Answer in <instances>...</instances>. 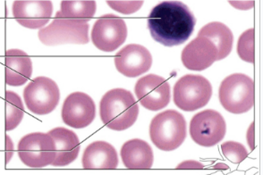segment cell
<instances>
[{"label":"cell","instance_id":"obj_22","mask_svg":"<svg viewBox=\"0 0 263 175\" xmlns=\"http://www.w3.org/2000/svg\"><path fill=\"white\" fill-rule=\"evenodd\" d=\"M5 124L6 131H13L21 123L25 113L24 105L20 96L13 91H6L5 94Z\"/></svg>","mask_w":263,"mask_h":175},{"label":"cell","instance_id":"obj_11","mask_svg":"<svg viewBox=\"0 0 263 175\" xmlns=\"http://www.w3.org/2000/svg\"><path fill=\"white\" fill-rule=\"evenodd\" d=\"M135 91L142 107L151 111L163 109L170 102V83L156 74H149L137 81Z\"/></svg>","mask_w":263,"mask_h":175},{"label":"cell","instance_id":"obj_3","mask_svg":"<svg viewBox=\"0 0 263 175\" xmlns=\"http://www.w3.org/2000/svg\"><path fill=\"white\" fill-rule=\"evenodd\" d=\"M153 144L163 151H173L183 144L186 138V122L184 115L175 110L157 114L149 125Z\"/></svg>","mask_w":263,"mask_h":175},{"label":"cell","instance_id":"obj_1","mask_svg":"<svg viewBox=\"0 0 263 175\" xmlns=\"http://www.w3.org/2000/svg\"><path fill=\"white\" fill-rule=\"evenodd\" d=\"M196 18L180 1H164L153 8L148 28L154 41L166 47L179 46L190 38Z\"/></svg>","mask_w":263,"mask_h":175},{"label":"cell","instance_id":"obj_24","mask_svg":"<svg viewBox=\"0 0 263 175\" xmlns=\"http://www.w3.org/2000/svg\"><path fill=\"white\" fill-rule=\"evenodd\" d=\"M222 154L229 161L238 165L246 159L248 152L243 145L236 141H227L221 146Z\"/></svg>","mask_w":263,"mask_h":175},{"label":"cell","instance_id":"obj_19","mask_svg":"<svg viewBox=\"0 0 263 175\" xmlns=\"http://www.w3.org/2000/svg\"><path fill=\"white\" fill-rule=\"evenodd\" d=\"M121 158L125 167L131 170H147L153 167V151L146 141L134 139L126 141L121 148Z\"/></svg>","mask_w":263,"mask_h":175},{"label":"cell","instance_id":"obj_21","mask_svg":"<svg viewBox=\"0 0 263 175\" xmlns=\"http://www.w3.org/2000/svg\"><path fill=\"white\" fill-rule=\"evenodd\" d=\"M96 9L95 1H62L61 10L55 14L65 19L88 24L93 17Z\"/></svg>","mask_w":263,"mask_h":175},{"label":"cell","instance_id":"obj_6","mask_svg":"<svg viewBox=\"0 0 263 175\" xmlns=\"http://www.w3.org/2000/svg\"><path fill=\"white\" fill-rule=\"evenodd\" d=\"M89 24L60 17L55 19L47 27L39 31V40L46 46L63 44L84 45L89 42Z\"/></svg>","mask_w":263,"mask_h":175},{"label":"cell","instance_id":"obj_14","mask_svg":"<svg viewBox=\"0 0 263 175\" xmlns=\"http://www.w3.org/2000/svg\"><path fill=\"white\" fill-rule=\"evenodd\" d=\"M53 13V4L49 0H17L13 4V15L22 26L36 30L48 24Z\"/></svg>","mask_w":263,"mask_h":175},{"label":"cell","instance_id":"obj_26","mask_svg":"<svg viewBox=\"0 0 263 175\" xmlns=\"http://www.w3.org/2000/svg\"><path fill=\"white\" fill-rule=\"evenodd\" d=\"M204 168V165L199 163V162L193 161H185L184 163H182L180 165H178L177 169H203Z\"/></svg>","mask_w":263,"mask_h":175},{"label":"cell","instance_id":"obj_8","mask_svg":"<svg viewBox=\"0 0 263 175\" xmlns=\"http://www.w3.org/2000/svg\"><path fill=\"white\" fill-rule=\"evenodd\" d=\"M26 107L39 115L51 113L59 105L60 91L53 80L41 76L32 80L24 89Z\"/></svg>","mask_w":263,"mask_h":175},{"label":"cell","instance_id":"obj_13","mask_svg":"<svg viewBox=\"0 0 263 175\" xmlns=\"http://www.w3.org/2000/svg\"><path fill=\"white\" fill-rule=\"evenodd\" d=\"M115 65L123 75L133 78L149 71L153 65V56L142 45H127L117 53Z\"/></svg>","mask_w":263,"mask_h":175},{"label":"cell","instance_id":"obj_25","mask_svg":"<svg viewBox=\"0 0 263 175\" xmlns=\"http://www.w3.org/2000/svg\"><path fill=\"white\" fill-rule=\"evenodd\" d=\"M107 3L114 10L130 14L137 12L143 5V1H107Z\"/></svg>","mask_w":263,"mask_h":175},{"label":"cell","instance_id":"obj_12","mask_svg":"<svg viewBox=\"0 0 263 175\" xmlns=\"http://www.w3.org/2000/svg\"><path fill=\"white\" fill-rule=\"evenodd\" d=\"M61 116L63 122L70 127L85 128L95 119L96 106L92 99L85 93H72L64 102Z\"/></svg>","mask_w":263,"mask_h":175},{"label":"cell","instance_id":"obj_23","mask_svg":"<svg viewBox=\"0 0 263 175\" xmlns=\"http://www.w3.org/2000/svg\"><path fill=\"white\" fill-rule=\"evenodd\" d=\"M237 54L246 62H255V31L249 29L245 31L237 42Z\"/></svg>","mask_w":263,"mask_h":175},{"label":"cell","instance_id":"obj_2","mask_svg":"<svg viewBox=\"0 0 263 175\" xmlns=\"http://www.w3.org/2000/svg\"><path fill=\"white\" fill-rule=\"evenodd\" d=\"M101 118L113 131H125L132 127L139 115L138 104L129 90L117 88L107 91L101 99Z\"/></svg>","mask_w":263,"mask_h":175},{"label":"cell","instance_id":"obj_17","mask_svg":"<svg viewBox=\"0 0 263 175\" xmlns=\"http://www.w3.org/2000/svg\"><path fill=\"white\" fill-rule=\"evenodd\" d=\"M83 168L86 170H113L118 168V152L105 141H95L83 153Z\"/></svg>","mask_w":263,"mask_h":175},{"label":"cell","instance_id":"obj_5","mask_svg":"<svg viewBox=\"0 0 263 175\" xmlns=\"http://www.w3.org/2000/svg\"><path fill=\"white\" fill-rule=\"evenodd\" d=\"M212 96V86L205 77L187 74L174 87V103L184 111H195L205 107Z\"/></svg>","mask_w":263,"mask_h":175},{"label":"cell","instance_id":"obj_9","mask_svg":"<svg viewBox=\"0 0 263 175\" xmlns=\"http://www.w3.org/2000/svg\"><path fill=\"white\" fill-rule=\"evenodd\" d=\"M227 131L225 119L215 110L196 113L190 123V135L196 144L213 147L224 139Z\"/></svg>","mask_w":263,"mask_h":175},{"label":"cell","instance_id":"obj_20","mask_svg":"<svg viewBox=\"0 0 263 175\" xmlns=\"http://www.w3.org/2000/svg\"><path fill=\"white\" fill-rule=\"evenodd\" d=\"M198 37L210 40L218 49V60L226 59L231 53L234 43L232 31L227 25L218 22L206 24L201 28Z\"/></svg>","mask_w":263,"mask_h":175},{"label":"cell","instance_id":"obj_16","mask_svg":"<svg viewBox=\"0 0 263 175\" xmlns=\"http://www.w3.org/2000/svg\"><path fill=\"white\" fill-rule=\"evenodd\" d=\"M32 73V63L29 55L20 49H9L5 55V78L7 85H24Z\"/></svg>","mask_w":263,"mask_h":175},{"label":"cell","instance_id":"obj_18","mask_svg":"<svg viewBox=\"0 0 263 175\" xmlns=\"http://www.w3.org/2000/svg\"><path fill=\"white\" fill-rule=\"evenodd\" d=\"M48 133L55 142V158L51 165L66 166L77 159L80 152V141L77 134L63 127L55 128Z\"/></svg>","mask_w":263,"mask_h":175},{"label":"cell","instance_id":"obj_4","mask_svg":"<svg viewBox=\"0 0 263 175\" xmlns=\"http://www.w3.org/2000/svg\"><path fill=\"white\" fill-rule=\"evenodd\" d=\"M218 96L227 111L236 114L246 113L255 102L254 82L243 73H234L222 81Z\"/></svg>","mask_w":263,"mask_h":175},{"label":"cell","instance_id":"obj_15","mask_svg":"<svg viewBox=\"0 0 263 175\" xmlns=\"http://www.w3.org/2000/svg\"><path fill=\"white\" fill-rule=\"evenodd\" d=\"M218 49L204 37H197L187 45L182 52V63L192 71H203L218 61Z\"/></svg>","mask_w":263,"mask_h":175},{"label":"cell","instance_id":"obj_7","mask_svg":"<svg viewBox=\"0 0 263 175\" xmlns=\"http://www.w3.org/2000/svg\"><path fill=\"white\" fill-rule=\"evenodd\" d=\"M17 149L21 161L31 168L51 165L55 160V142L49 133L27 134L19 141Z\"/></svg>","mask_w":263,"mask_h":175},{"label":"cell","instance_id":"obj_10","mask_svg":"<svg viewBox=\"0 0 263 175\" xmlns=\"http://www.w3.org/2000/svg\"><path fill=\"white\" fill-rule=\"evenodd\" d=\"M127 26L122 18L106 14L98 19L91 31L94 46L103 52H113L125 43Z\"/></svg>","mask_w":263,"mask_h":175}]
</instances>
